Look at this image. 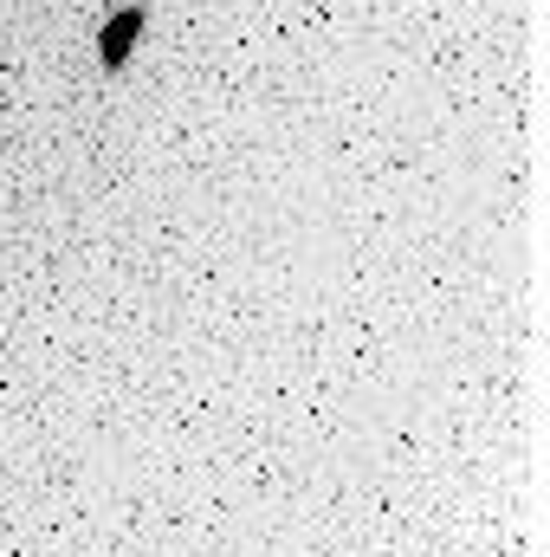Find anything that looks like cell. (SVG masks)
<instances>
[{"label":"cell","instance_id":"obj_1","mask_svg":"<svg viewBox=\"0 0 550 557\" xmlns=\"http://www.w3.org/2000/svg\"><path fill=\"white\" fill-rule=\"evenodd\" d=\"M130 39H136V13H117V20H110V33H104V65H123Z\"/></svg>","mask_w":550,"mask_h":557}]
</instances>
